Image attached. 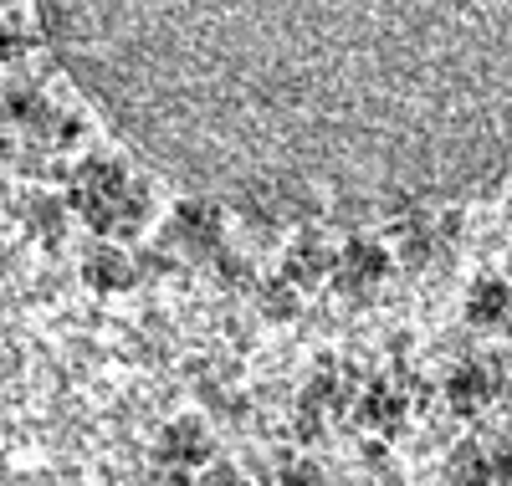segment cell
Returning <instances> with one entry per match:
<instances>
[{
	"mask_svg": "<svg viewBox=\"0 0 512 486\" xmlns=\"http://www.w3.org/2000/svg\"><path fill=\"white\" fill-rule=\"evenodd\" d=\"M164 456L169 461H205V435H200V425H175L164 435Z\"/></svg>",
	"mask_w": 512,
	"mask_h": 486,
	"instance_id": "1",
	"label": "cell"
},
{
	"mask_svg": "<svg viewBox=\"0 0 512 486\" xmlns=\"http://www.w3.org/2000/svg\"><path fill=\"white\" fill-rule=\"evenodd\" d=\"M446 389H451V400H456L461 410H472V405L482 400V374H477V369H461Z\"/></svg>",
	"mask_w": 512,
	"mask_h": 486,
	"instance_id": "2",
	"label": "cell"
},
{
	"mask_svg": "<svg viewBox=\"0 0 512 486\" xmlns=\"http://www.w3.org/2000/svg\"><path fill=\"white\" fill-rule=\"evenodd\" d=\"M502 313H507V292H502V287H482L477 302H472V318H477V323H497Z\"/></svg>",
	"mask_w": 512,
	"mask_h": 486,
	"instance_id": "3",
	"label": "cell"
},
{
	"mask_svg": "<svg viewBox=\"0 0 512 486\" xmlns=\"http://www.w3.org/2000/svg\"><path fill=\"white\" fill-rule=\"evenodd\" d=\"M282 486H318V471H308V466H303V471H292Z\"/></svg>",
	"mask_w": 512,
	"mask_h": 486,
	"instance_id": "4",
	"label": "cell"
},
{
	"mask_svg": "<svg viewBox=\"0 0 512 486\" xmlns=\"http://www.w3.org/2000/svg\"><path fill=\"white\" fill-rule=\"evenodd\" d=\"M205 486H241V481H236L231 471H210V476H205Z\"/></svg>",
	"mask_w": 512,
	"mask_h": 486,
	"instance_id": "5",
	"label": "cell"
}]
</instances>
